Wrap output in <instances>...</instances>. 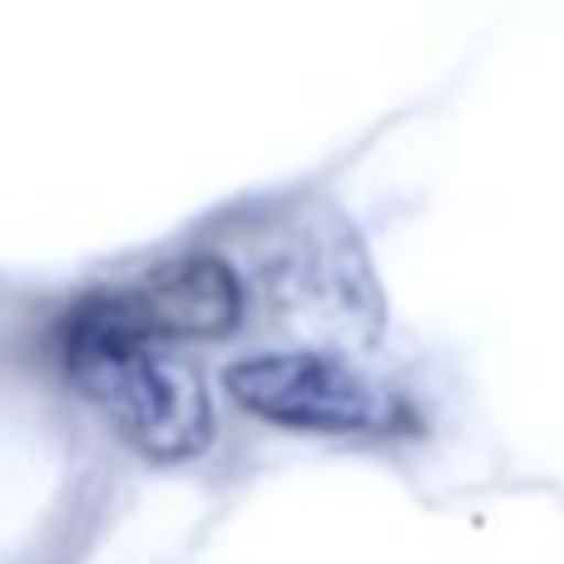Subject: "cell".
Here are the masks:
<instances>
[{"mask_svg":"<svg viewBox=\"0 0 564 564\" xmlns=\"http://www.w3.org/2000/svg\"><path fill=\"white\" fill-rule=\"evenodd\" d=\"M65 371L79 397L149 460H194L214 441L208 397L184 367L159 357V337L124 297L85 302L59 327Z\"/></svg>","mask_w":564,"mask_h":564,"instance_id":"cell-1","label":"cell"},{"mask_svg":"<svg viewBox=\"0 0 564 564\" xmlns=\"http://www.w3.org/2000/svg\"><path fill=\"white\" fill-rule=\"evenodd\" d=\"M228 397L268 426L322 441L391 446L416 436V406L332 351H253L224 377Z\"/></svg>","mask_w":564,"mask_h":564,"instance_id":"cell-2","label":"cell"},{"mask_svg":"<svg viewBox=\"0 0 564 564\" xmlns=\"http://www.w3.org/2000/svg\"><path fill=\"white\" fill-rule=\"evenodd\" d=\"M124 302L154 337H224L243 307L238 278L218 258H184L159 268Z\"/></svg>","mask_w":564,"mask_h":564,"instance_id":"cell-3","label":"cell"}]
</instances>
